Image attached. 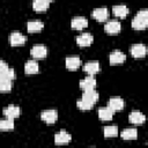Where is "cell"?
<instances>
[{
	"instance_id": "cell-1",
	"label": "cell",
	"mask_w": 148,
	"mask_h": 148,
	"mask_svg": "<svg viewBox=\"0 0 148 148\" xmlns=\"http://www.w3.org/2000/svg\"><path fill=\"white\" fill-rule=\"evenodd\" d=\"M148 24V10L147 9H142L140 10L135 17L132 21V28L135 30H142L147 27Z\"/></svg>"
},
{
	"instance_id": "cell-2",
	"label": "cell",
	"mask_w": 148,
	"mask_h": 148,
	"mask_svg": "<svg viewBox=\"0 0 148 148\" xmlns=\"http://www.w3.org/2000/svg\"><path fill=\"white\" fill-rule=\"evenodd\" d=\"M40 118L42 120H44L46 124H53L57 121L58 118V113L54 110H47V111H43L40 113Z\"/></svg>"
},
{
	"instance_id": "cell-3",
	"label": "cell",
	"mask_w": 148,
	"mask_h": 148,
	"mask_svg": "<svg viewBox=\"0 0 148 148\" xmlns=\"http://www.w3.org/2000/svg\"><path fill=\"white\" fill-rule=\"evenodd\" d=\"M30 53H31V56H32L34 58L40 59V58H44V57L46 56L47 50H46V47L43 46V45H35V46L31 49Z\"/></svg>"
},
{
	"instance_id": "cell-4",
	"label": "cell",
	"mask_w": 148,
	"mask_h": 148,
	"mask_svg": "<svg viewBox=\"0 0 148 148\" xmlns=\"http://www.w3.org/2000/svg\"><path fill=\"white\" fill-rule=\"evenodd\" d=\"M131 53L134 58H142L146 54V46L143 44H134L131 49Z\"/></svg>"
},
{
	"instance_id": "cell-5",
	"label": "cell",
	"mask_w": 148,
	"mask_h": 148,
	"mask_svg": "<svg viewBox=\"0 0 148 148\" xmlns=\"http://www.w3.org/2000/svg\"><path fill=\"white\" fill-rule=\"evenodd\" d=\"M96 86V80L92 77V75L86 77L84 80H81L80 81V87L83 89V90H90V89H94Z\"/></svg>"
},
{
	"instance_id": "cell-6",
	"label": "cell",
	"mask_w": 148,
	"mask_h": 148,
	"mask_svg": "<svg viewBox=\"0 0 148 148\" xmlns=\"http://www.w3.org/2000/svg\"><path fill=\"white\" fill-rule=\"evenodd\" d=\"M72 28L73 29H76V30H81L83 28H86L88 25V21L87 18L84 17H74L72 20V23H71Z\"/></svg>"
},
{
	"instance_id": "cell-7",
	"label": "cell",
	"mask_w": 148,
	"mask_h": 148,
	"mask_svg": "<svg viewBox=\"0 0 148 148\" xmlns=\"http://www.w3.org/2000/svg\"><path fill=\"white\" fill-rule=\"evenodd\" d=\"M120 23L118 21H110L105 24L104 27V30L108 32V34H117L120 31Z\"/></svg>"
},
{
	"instance_id": "cell-8",
	"label": "cell",
	"mask_w": 148,
	"mask_h": 148,
	"mask_svg": "<svg viewBox=\"0 0 148 148\" xmlns=\"http://www.w3.org/2000/svg\"><path fill=\"white\" fill-rule=\"evenodd\" d=\"M52 0H34L32 7L36 12H43L49 8V5L51 3Z\"/></svg>"
},
{
	"instance_id": "cell-9",
	"label": "cell",
	"mask_w": 148,
	"mask_h": 148,
	"mask_svg": "<svg viewBox=\"0 0 148 148\" xmlns=\"http://www.w3.org/2000/svg\"><path fill=\"white\" fill-rule=\"evenodd\" d=\"M92 16L97 20V21H105L106 18H108V16H109V12H108V9L106 8H96L94 12H92Z\"/></svg>"
},
{
	"instance_id": "cell-10",
	"label": "cell",
	"mask_w": 148,
	"mask_h": 148,
	"mask_svg": "<svg viewBox=\"0 0 148 148\" xmlns=\"http://www.w3.org/2000/svg\"><path fill=\"white\" fill-rule=\"evenodd\" d=\"M76 43L80 46H88V45H90L92 43V36L90 34H88V32L82 34L76 38Z\"/></svg>"
},
{
	"instance_id": "cell-11",
	"label": "cell",
	"mask_w": 148,
	"mask_h": 148,
	"mask_svg": "<svg viewBox=\"0 0 148 148\" xmlns=\"http://www.w3.org/2000/svg\"><path fill=\"white\" fill-rule=\"evenodd\" d=\"M125 59H126V56L120 51H113L110 54V62L113 65L114 64H121L125 61Z\"/></svg>"
},
{
	"instance_id": "cell-12",
	"label": "cell",
	"mask_w": 148,
	"mask_h": 148,
	"mask_svg": "<svg viewBox=\"0 0 148 148\" xmlns=\"http://www.w3.org/2000/svg\"><path fill=\"white\" fill-rule=\"evenodd\" d=\"M83 99H86L87 102H89L90 104H95L98 99V94L94 90V89H90V90H84V94H83Z\"/></svg>"
},
{
	"instance_id": "cell-13",
	"label": "cell",
	"mask_w": 148,
	"mask_h": 148,
	"mask_svg": "<svg viewBox=\"0 0 148 148\" xmlns=\"http://www.w3.org/2000/svg\"><path fill=\"white\" fill-rule=\"evenodd\" d=\"M71 141V135L65 132V131H60L58 134L54 135V142L58 145H62V143H67Z\"/></svg>"
},
{
	"instance_id": "cell-14",
	"label": "cell",
	"mask_w": 148,
	"mask_h": 148,
	"mask_svg": "<svg viewBox=\"0 0 148 148\" xmlns=\"http://www.w3.org/2000/svg\"><path fill=\"white\" fill-rule=\"evenodd\" d=\"M81 65V60L79 57H68L66 59V67L71 71H74L76 68H79Z\"/></svg>"
},
{
	"instance_id": "cell-15",
	"label": "cell",
	"mask_w": 148,
	"mask_h": 148,
	"mask_svg": "<svg viewBox=\"0 0 148 148\" xmlns=\"http://www.w3.org/2000/svg\"><path fill=\"white\" fill-rule=\"evenodd\" d=\"M83 69L89 75H92V74H95V73H97L99 71V64L97 61H89V62H87L84 65Z\"/></svg>"
},
{
	"instance_id": "cell-16",
	"label": "cell",
	"mask_w": 148,
	"mask_h": 148,
	"mask_svg": "<svg viewBox=\"0 0 148 148\" xmlns=\"http://www.w3.org/2000/svg\"><path fill=\"white\" fill-rule=\"evenodd\" d=\"M109 108L112 111H117V110H121L124 108V101L119 97H113L109 101Z\"/></svg>"
},
{
	"instance_id": "cell-17",
	"label": "cell",
	"mask_w": 148,
	"mask_h": 148,
	"mask_svg": "<svg viewBox=\"0 0 148 148\" xmlns=\"http://www.w3.org/2000/svg\"><path fill=\"white\" fill-rule=\"evenodd\" d=\"M3 114L6 117H8V118H12V119L16 118L20 114V109L17 106H15V105H9V106L3 109Z\"/></svg>"
},
{
	"instance_id": "cell-18",
	"label": "cell",
	"mask_w": 148,
	"mask_h": 148,
	"mask_svg": "<svg viewBox=\"0 0 148 148\" xmlns=\"http://www.w3.org/2000/svg\"><path fill=\"white\" fill-rule=\"evenodd\" d=\"M112 116H113V111L109 106L108 108H101L98 110V117H99V119H102L104 121L110 120L112 118Z\"/></svg>"
},
{
	"instance_id": "cell-19",
	"label": "cell",
	"mask_w": 148,
	"mask_h": 148,
	"mask_svg": "<svg viewBox=\"0 0 148 148\" xmlns=\"http://www.w3.org/2000/svg\"><path fill=\"white\" fill-rule=\"evenodd\" d=\"M9 40L12 45H21L25 42V37L20 32H13L9 37Z\"/></svg>"
},
{
	"instance_id": "cell-20",
	"label": "cell",
	"mask_w": 148,
	"mask_h": 148,
	"mask_svg": "<svg viewBox=\"0 0 148 148\" xmlns=\"http://www.w3.org/2000/svg\"><path fill=\"white\" fill-rule=\"evenodd\" d=\"M43 27H44V24L40 21H31V22H28V24H27L28 31H30V32L40 31L43 29Z\"/></svg>"
},
{
	"instance_id": "cell-21",
	"label": "cell",
	"mask_w": 148,
	"mask_h": 148,
	"mask_svg": "<svg viewBox=\"0 0 148 148\" xmlns=\"http://www.w3.org/2000/svg\"><path fill=\"white\" fill-rule=\"evenodd\" d=\"M38 71V64L34 60H29L24 65V72L25 74H34Z\"/></svg>"
},
{
	"instance_id": "cell-22",
	"label": "cell",
	"mask_w": 148,
	"mask_h": 148,
	"mask_svg": "<svg viewBox=\"0 0 148 148\" xmlns=\"http://www.w3.org/2000/svg\"><path fill=\"white\" fill-rule=\"evenodd\" d=\"M130 121L133 123V124H142L145 121V116L139 112V111H133L131 114H130Z\"/></svg>"
},
{
	"instance_id": "cell-23",
	"label": "cell",
	"mask_w": 148,
	"mask_h": 148,
	"mask_svg": "<svg viewBox=\"0 0 148 148\" xmlns=\"http://www.w3.org/2000/svg\"><path fill=\"white\" fill-rule=\"evenodd\" d=\"M112 12H113V14H114L116 16H118V17H125V16L128 14V9H127V7L124 6V5L114 6V7L112 8Z\"/></svg>"
},
{
	"instance_id": "cell-24",
	"label": "cell",
	"mask_w": 148,
	"mask_h": 148,
	"mask_svg": "<svg viewBox=\"0 0 148 148\" xmlns=\"http://www.w3.org/2000/svg\"><path fill=\"white\" fill-rule=\"evenodd\" d=\"M138 135V132L135 128H126L121 132V138L125 140H133Z\"/></svg>"
},
{
	"instance_id": "cell-25",
	"label": "cell",
	"mask_w": 148,
	"mask_h": 148,
	"mask_svg": "<svg viewBox=\"0 0 148 148\" xmlns=\"http://www.w3.org/2000/svg\"><path fill=\"white\" fill-rule=\"evenodd\" d=\"M14 128V121L12 120V118H8L6 120H1L0 121V130L2 131H10Z\"/></svg>"
},
{
	"instance_id": "cell-26",
	"label": "cell",
	"mask_w": 148,
	"mask_h": 148,
	"mask_svg": "<svg viewBox=\"0 0 148 148\" xmlns=\"http://www.w3.org/2000/svg\"><path fill=\"white\" fill-rule=\"evenodd\" d=\"M12 89V80L1 77L0 79V90L1 91H8Z\"/></svg>"
},
{
	"instance_id": "cell-27",
	"label": "cell",
	"mask_w": 148,
	"mask_h": 148,
	"mask_svg": "<svg viewBox=\"0 0 148 148\" xmlns=\"http://www.w3.org/2000/svg\"><path fill=\"white\" fill-rule=\"evenodd\" d=\"M117 134H118L117 126H106V127H104V135L106 138H109V136H116Z\"/></svg>"
},
{
	"instance_id": "cell-28",
	"label": "cell",
	"mask_w": 148,
	"mask_h": 148,
	"mask_svg": "<svg viewBox=\"0 0 148 148\" xmlns=\"http://www.w3.org/2000/svg\"><path fill=\"white\" fill-rule=\"evenodd\" d=\"M77 108L81 109V110H83V111H86V110H90V109L92 108V104H90V103L87 102L86 99L81 98V99L77 101Z\"/></svg>"
},
{
	"instance_id": "cell-29",
	"label": "cell",
	"mask_w": 148,
	"mask_h": 148,
	"mask_svg": "<svg viewBox=\"0 0 148 148\" xmlns=\"http://www.w3.org/2000/svg\"><path fill=\"white\" fill-rule=\"evenodd\" d=\"M7 71H8V66H7V64H6L5 61L0 60V77H3Z\"/></svg>"
},
{
	"instance_id": "cell-30",
	"label": "cell",
	"mask_w": 148,
	"mask_h": 148,
	"mask_svg": "<svg viewBox=\"0 0 148 148\" xmlns=\"http://www.w3.org/2000/svg\"><path fill=\"white\" fill-rule=\"evenodd\" d=\"M3 77H6V79H9V80H13L14 77H15V73H14V69H12V68H8V71L6 72V74H5V76Z\"/></svg>"
}]
</instances>
